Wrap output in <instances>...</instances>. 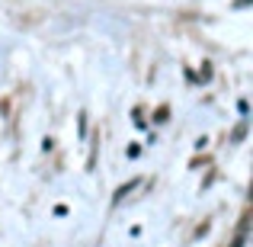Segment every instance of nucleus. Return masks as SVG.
Wrapping results in <instances>:
<instances>
[]
</instances>
